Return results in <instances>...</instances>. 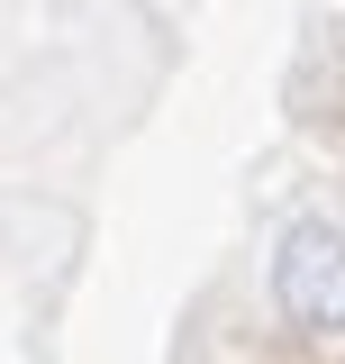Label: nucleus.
I'll use <instances>...</instances> for the list:
<instances>
[{"label": "nucleus", "instance_id": "obj_1", "mask_svg": "<svg viewBox=\"0 0 345 364\" xmlns=\"http://www.w3.org/2000/svg\"><path fill=\"white\" fill-rule=\"evenodd\" d=\"M263 291H273V318L300 337V346H345V228L327 210H300V219L273 228V255H263Z\"/></svg>", "mask_w": 345, "mask_h": 364}]
</instances>
